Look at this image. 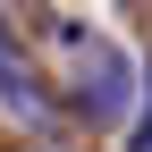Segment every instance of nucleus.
<instances>
[{
	"instance_id": "1",
	"label": "nucleus",
	"mask_w": 152,
	"mask_h": 152,
	"mask_svg": "<svg viewBox=\"0 0 152 152\" xmlns=\"http://www.w3.org/2000/svg\"><path fill=\"white\" fill-rule=\"evenodd\" d=\"M85 59H93V76L76 85V93H85V110H93V118H127V51L85 42Z\"/></svg>"
},
{
	"instance_id": "2",
	"label": "nucleus",
	"mask_w": 152,
	"mask_h": 152,
	"mask_svg": "<svg viewBox=\"0 0 152 152\" xmlns=\"http://www.w3.org/2000/svg\"><path fill=\"white\" fill-rule=\"evenodd\" d=\"M0 102H9V110H17L26 127H51V93L34 85V68H26V59L9 51V17H0Z\"/></svg>"
},
{
	"instance_id": "3",
	"label": "nucleus",
	"mask_w": 152,
	"mask_h": 152,
	"mask_svg": "<svg viewBox=\"0 0 152 152\" xmlns=\"http://www.w3.org/2000/svg\"><path fill=\"white\" fill-rule=\"evenodd\" d=\"M144 93H152V76H144ZM135 152H152V102H144V135H135Z\"/></svg>"
}]
</instances>
